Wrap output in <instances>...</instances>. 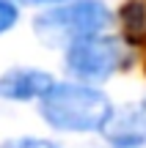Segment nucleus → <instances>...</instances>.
<instances>
[{
    "instance_id": "423d86ee",
    "label": "nucleus",
    "mask_w": 146,
    "mask_h": 148,
    "mask_svg": "<svg viewBox=\"0 0 146 148\" xmlns=\"http://www.w3.org/2000/svg\"><path fill=\"white\" fill-rule=\"evenodd\" d=\"M119 22L127 41L146 47V0H127L119 8Z\"/></svg>"
},
{
    "instance_id": "1a4fd4ad",
    "label": "nucleus",
    "mask_w": 146,
    "mask_h": 148,
    "mask_svg": "<svg viewBox=\"0 0 146 148\" xmlns=\"http://www.w3.org/2000/svg\"><path fill=\"white\" fill-rule=\"evenodd\" d=\"M19 5H58V3H66V0H17Z\"/></svg>"
},
{
    "instance_id": "20e7f679",
    "label": "nucleus",
    "mask_w": 146,
    "mask_h": 148,
    "mask_svg": "<svg viewBox=\"0 0 146 148\" xmlns=\"http://www.w3.org/2000/svg\"><path fill=\"white\" fill-rule=\"evenodd\" d=\"M55 85V79L42 69H11L0 74V99L3 101H33L42 99L50 88Z\"/></svg>"
},
{
    "instance_id": "f03ea898",
    "label": "nucleus",
    "mask_w": 146,
    "mask_h": 148,
    "mask_svg": "<svg viewBox=\"0 0 146 148\" xmlns=\"http://www.w3.org/2000/svg\"><path fill=\"white\" fill-rule=\"evenodd\" d=\"M110 11L102 0H66L33 19V33L50 47H69L77 38L105 33L110 25Z\"/></svg>"
},
{
    "instance_id": "7ed1b4c3",
    "label": "nucleus",
    "mask_w": 146,
    "mask_h": 148,
    "mask_svg": "<svg viewBox=\"0 0 146 148\" xmlns=\"http://www.w3.org/2000/svg\"><path fill=\"white\" fill-rule=\"evenodd\" d=\"M66 71L83 82H105L124 66L121 41L105 33L77 38L66 47Z\"/></svg>"
},
{
    "instance_id": "0eeeda50",
    "label": "nucleus",
    "mask_w": 146,
    "mask_h": 148,
    "mask_svg": "<svg viewBox=\"0 0 146 148\" xmlns=\"http://www.w3.org/2000/svg\"><path fill=\"white\" fill-rule=\"evenodd\" d=\"M19 19V8H17V0H0V36L8 33L11 27Z\"/></svg>"
},
{
    "instance_id": "6e6552de",
    "label": "nucleus",
    "mask_w": 146,
    "mask_h": 148,
    "mask_svg": "<svg viewBox=\"0 0 146 148\" xmlns=\"http://www.w3.org/2000/svg\"><path fill=\"white\" fill-rule=\"evenodd\" d=\"M3 148H61V145L50 143V140H44V137H17V140L3 143Z\"/></svg>"
},
{
    "instance_id": "39448f33",
    "label": "nucleus",
    "mask_w": 146,
    "mask_h": 148,
    "mask_svg": "<svg viewBox=\"0 0 146 148\" xmlns=\"http://www.w3.org/2000/svg\"><path fill=\"white\" fill-rule=\"evenodd\" d=\"M108 143L113 148H143L146 145V101L124 107L105 126Z\"/></svg>"
},
{
    "instance_id": "f257e3e1",
    "label": "nucleus",
    "mask_w": 146,
    "mask_h": 148,
    "mask_svg": "<svg viewBox=\"0 0 146 148\" xmlns=\"http://www.w3.org/2000/svg\"><path fill=\"white\" fill-rule=\"evenodd\" d=\"M42 118L58 132H105L113 118V101L91 82H55L39 99Z\"/></svg>"
}]
</instances>
